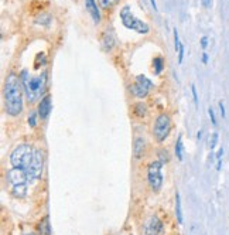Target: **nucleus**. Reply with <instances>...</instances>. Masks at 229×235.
Instances as JSON below:
<instances>
[{"label": "nucleus", "instance_id": "obj_8", "mask_svg": "<svg viewBox=\"0 0 229 235\" xmlns=\"http://www.w3.org/2000/svg\"><path fill=\"white\" fill-rule=\"evenodd\" d=\"M152 88H153V82L146 75H137L135 84H132L130 91L136 98H144V96L149 95Z\"/></svg>", "mask_w": 229, "mask_h": 235}, {"label": "nucleus", "instance_id": "obj_1", "mask_svg": "<svg viewBox=\"0 0 229 235\" xmlns=\"http://www.w3.org/2000/svg\"><path fill=\"white\" fill-rule=\"evenodd\" d=\"M4 102L6 113L10 116H19L23 112V95L21 81L14 72H10L4 82Z\"/></svg>", "mask_w": 229, "mask_h": 235}, {"label": "nucleus", "instance_id": "obj_26", "mask_svg": "<svg viewBox=\"0 0 229 235\" xmlns=\"http://www.w3.org/2000/svg\"><path fill=\"white\" fill-rule=\"evenodd\" d=\"M161 163H167L168 161V154H167V150H160V159H159Z\"/></svg>", "mask_w": 229, "mask_h": 235}, {"label": "nucleus", "instance_id": "obj_34", "mask_svg": "<svg viewBox=\"0 0 229 235\" xmlns=\"http://www.w3.org/2000/svg\"><path fill=\"white\" fill-rule=\"evenodd\" d=\"M150 3H152V7L154 10H157V6H156V0H150Z\"/></svg>", "mask_w": 229, "mask_h": 235}, {"label": "nucleus", "instance_id": "obj_19", "mask_svg": "<svg viewBox=\"0 0 229 235\" xmlns=\"http://www.w3.org/2000/svg\"><path fill=\"white\" fill-rule=\"evenodd\" d=\"M183 136H178V139H177V143H176V156L178 160H183Z\"/></svg>", "mask_w": 229, "mask_h": 235}, {"label": "nucleus", "instance_id": "obj_29", "mask_svg": "<svg viewBox=\"0 0 229 235\" xmlns=\"http://www.w3.org/2000/svg\"><path fill=\"white\" fill-rule=\"evenodd\" d=\"M207 46H208V37H202L201 38V47H202V50L207 48Z\"/></svg>", "mask_w": 229, "mask_h": 235}, {"label": "nucleus", "instance_id": "obj_24", "mask_svg": "<svg viewBox=\"0 0 229 235\" xmlns=\"http://www.w3.org/2000/svg\"><path fill=\"white\" fill-rule=\"evenodd\" d=\"M29 125L30 128H36V125H37V113H31L29 116Z\"/></svg>", "mask_w": 229, "mask_h": 235}, {"label": "nucleus", "instance_id": "obj_25", "mask_svg": "<svg viewBox=\"0 0 229 235\" xmlns=\"http://www.w3.org/2000/svg\"><path fill=\"white\" fill-rule=\"evenodd\" d=\"M218 143V133H212V137H211V143H209V147H211V150H214L215 149V146H217Z\"/></svg>", "mask_w": 229, "mask_h": 235}, {"label": "nucleus", "instance_id": "obj_15", "mask_svg": "<svg viewBox=\"0 0 229 235\" xmlns=\"http://www.w3.org/2000/svg\"><path fill=\"white\" fill-rule=\"evenodd\" d=\"M38 231H40V235H50V234H51L48 217H45V218L41 219V223L38 224Z\"/></svg>", "mask_w": 229, "mask_h": 235}, {"label": "nucleus", "instance_id": "obj_3", "mask_svg": "<svg viewBox=\"0 0 229 235\" xmlns=\"http://www.w3.org/2000/svg\"><path fill=\"white\" fill-rule=\"evenodd\" d=\"M34 157V149L30 146V144H19L14 150L12 152V156H10V163H12L13 167H17V169H29L30 163L33 161Z\"/></svg>", "mask_w": 229, "mask_h": 235}, {"label": "nucleus", "instance_id": "obj_18", "mask_svg": "<svg viewBox=\"0 0 229 235\" xmlns=\"http://www.w3.org/2000/svg\"><path fill=\"white\" fill-rule=\"evenodd\" d=\"M176 214H177V219H178V223L183 224V211H181V197L180 194L177 193L176 194Z\"/></svg>", "mask_w": 229, "mask_h": 235}, {"label": "nucleus", "instance_id": "obj_20", "mask_svg": "<svg viewBox=\"0 0 229 235\" xmlns=\"http://www.w3.org/2000/svg\"><path fill=\"white\" fill-rule=\"evenodd\" d=\"M50 21H51V16L47 14V13H43L40 16L36 19V23L37 24H41V26H50Z\"/></svg>", "mask_w": 229, "mask_h": 235}, {"label": "nucleus", "instance_id": "obj_4", "mask_svg": "<svg viewBox=\"0 0 229 235\" xmlns=\"http://www.w3.org/2000/svg\"><path fill=\"white\" fill-rule=\"evenodd\" d=\"M120 20H122L123 26L126 29L133 30V31H136V33H139V34H147L150 31V27H149L147 23H143L137 17L133 16V13H132L129 6H125L120 10Z\"/></svg>", "mask_w": 229, "mask_h": 235}, {"label": "nucleus", "instance_id": "obj_10", "mask_svg": "<svg viewBox=\"0 0 229 235\" xmlns=\"http://www.w3.org/2000/svg\"><path fill=\"white\" fill-rule=\"evenodd\" d=\"M143 230L146 235H164V225L157 217H150L144 223Z\"/></svg>", "mask_w": 229, "mask_h": 235}, {"label": "nucleus", "instance_id": "obj_27", "mask_svg": "<svg viewBox=\"0 0 229 235\" xmlns=\"http://www.w3.org/2000/svg\"><path fill=\"white\" fill-rule=\"evenodd\" d=\"M208 115H209V119H211L212 125H214V126H217V118H215V113H214L212 108H209V109H208Z\"/></svg>", "mask_w": 229, "mask_h": 235}, {"label": "nucleus", "instance_id": "obj_16", "mask_svg": "<svg viewBox=\"0 0 229 235\" xmlns=\"http://www.w3.org/2000/svg\"><path fill=\"white\" fill-rule=\"evenodd\" d=\"M133 112H135V115L137 118H144V116L147 115V106H146V103H143V102L136 103L135 108H133Z\"/></svg>", "mask_w": 229, "mask_h": 235}, {"label": "nucleus", "instance_id": "obj_5", "mask_svg": "<svg viewBox=\"0 0 229 235\" xmlns=\"http://www.w3.org/2000/svg\"><path fill=\"white\" fill-rule=\"evenodd\" d=\"M173 123L170 116L166 115V113H161V115L157 116V119L154 122V126H153V136L159 143H163L166 139L168 137L170 132H171Z\"/></svg>", "mask_w": 229, "mask_h": 235}, {"label": "nucleus", "instance_id": "obj_30", "mask_svg": "<svg viewBox=\"0 0 229 235\" xmlns=\"http://www.w3.org/2000/svg\"><path fill=\"white\" fill-rule=\"evenodd\" d=\"M219 109H221V116L225 119V106H224V102H219Z\"/></svg>", "mask_w": 229, "mask_h": 235}, {"label": "nucleus", "instance_id": "obj_9", "mask_svg": "<svg viewBox=\"0 0 229 235\" xmlns=\"http://www.w3.org/2000/svg\"><path fill=\"white\" fill-rule=\"evenodd\" d=\"M6 180L10 184V187L14 186H21V184H27L30 181L29 174L24 169H17V167H13L6 173Z\"/></svg>", "mask_w": 229, "mask_h": 235}, {"label": "nucleus", "instance_id": "obj_32", "mask_svg": "<svg viewBox=\"0 0 229 235\" xmlns=\"http://www.w3.org/2000/svg\"><path fill=\"white\" fill-rule=\"evenodd\" d=\"M222 154H224V149H219V150H218V153H217V159L218 160H221V157H222Z\"/></svg>", "mask_w": 229, "mask_h": 235}, {"label": "nucleus", "instance_id": "obj_31", "mask_svg": "<svg viewBox=\"0 0 229 235\" xmlns=\"http://www.w3.org/2000/svg\"><path fill=\"white\" fill-rule=\"evenodd\" d=\"M212 2L214 0H202V4H204L207 9H209L211 6H212Z\"/></svg>", "mask_w": 229, "mask_h": 235}, {"label": "nucleus", "instance_id": "obj_11", "mask_svg": "<svg viewBox=\"0 0 229 235\" xmlns=\"http://www.w3.org/2000/svg\"><path fill=\"white\" fill-rule=\"evenodd\" d=\"M116 44V36H114V30L111 26H108L106 30L102 34V50L103 51H111Z\"/></svg>", "mask_w": 229, "mask_h": 235}, {"label": "nucleus", "instance_id": "obj_22", "mask_svg": "<svg viewBox=\"0 0 229 235\" xmlns=\"http://www.w3.org/2000/svg\"><path fill=\"white\" fill-rule=\"evenodd\" d=\"M119 0H98L99 6L102 9H109V7H113V6H116L118 4Z\"/></svg>", "mask_w": 229, "mask_h": 235}, {"label": "nucleus", "instance_id": "obj_23", "mask_svg": "<svg viewBox=\"0 0 229 235\" xmlns=\"http://www.w3.org/2000/svg\"><path fill=\"white\" fill-rule=\"evenodd\" d=\"M181 46V41H180V36H178V31L174 30V47H176V53H178Z\"/></svg>", "mask_w": 229, "mask_h": 235}, {"label": "nucleus", "instance_id": "obj_35", "mask_svg": "<svg viewBox=\"0 0 229 235\" xmlns=\"http://www.w3.org/2000/svg\"><path fill=\"white\" fill-rule=\"evenodd\" d=\"M24 235H36L34 232H27V234H24Z\"/></svg>", "mask_w": 229, "mask_h": 235}, {"label": "nucleus", "instance_id": "obj_2", "mask_svg": "<svg viewBox=\"0 0 229 235\" xmlns=\"http://www.w3.org/2000/svg\"><path fill=\"white\" fill-rule=\"evenodd\" d=\"M21 85L24 88L26 96L29 99V102H36L41 95L45 92L47 87V74L43 72L38 77H30L29 71H23L20 75Z\"/></svg>", "mask_w": 229, "mask_h": 235}, {"label": "nucleus", "instance_id": "obj_17", "mask_svg": "<svg viewBox=\"0 0 229 235\" xmlns=\"http://www.w3.org/2000/svg\"><path fill=\"white\" fill-rule=\"evenodd\" d=\"M12 193L14 194L16 197H26V195H27V184L12 187Z\"/></svg>", "mask_w": 229, "mask_h": 235}, {"label": "nucleus", "instance_id": "obj_13", "mask_svg": "<svg viewBox=\"0 0 229 235\" xmlns=\"http://www.w3.org/2000/svg\"><path fill=\"white\" fill-rule=\"evenodd\" d=\"M144 153H146V139L136 137L133 142V156H135V159H142Z\"/></svg>", "mask_w": 229, "mask_h": 235}, {"label": "nucleus", "instance_id": "obj_33", "mask_svg": "<svg viewBox=\"0 0 229 235\" xmlns=\"http://www.w3.org/2000/svg\"><path fill=\"white\" fill-rule=\"evenodd\" d=\"M202 62H204V64H207V62H208V54H207V53L202 54Z\"/></svg>", "mask_w": 229, "mask_h": 235}, {"label": "nucleus", "instance_id": "obj_28", "mask_svg": "<svg viewBox=\"0 0 229 235\" xmlns=\"http://www.w3.org/2000/svg\"><path fill=\"white\" fill-rule=\"evenodd\" d=\"M191 91H192V98H194V103H195V106H198V94H197V88H195V85H192V87H191Z\"/></svg>", "mask_w": 229, "mask_h": 235}, {"label": "nucleus", "instance_id": "obj_21", "mask_svg": "<svg viewBox=\"0 0 229 235\" xmlns=\"http://www.w3.org/2000/svg\"><path fill=\"white\" fill-rule=\"evenodd\" d=\"M153 65H154V72H156V74H157V75L161 74V71H163V67H164L163 58H161V57L154 58V61H153Z\"/></svg>", "mask_w": 229, "mask_h": 235}, {"label": "nucleus", "instance_id": "obj_14", "mask_svg": "<svg viewBox=\"0 0 229 235\" xmlns=\"http://www.w3.org/2000/svg\"><path fill=\"white\" fill-rule=\"evenodd\" d=\"M85 7L88 10V13L91 14V17H92V20L98 24L99 21H101V12H99V7H98V4H96V2L95 0H85Z\"/></svg>", "mask_w": 229, "mask_h": 235}, {"label": "nucleus", "instance_id": "obj_6", "mask_svg": "<svg viewBox=\"0 0 229 235\" xmlns=\"http://www.w3.org/2000/svg\"><path fill=\"white\" fill-rule=\"evenodd\" d=\"M161 167L163 163L160 160L152 161L149 164L147 169V178H149V184L152 187L153 191H160L163 187V174H161Z\"/></svg>", "mask_w": 229, "mask_h": 235}, {"label": "nucleus", "instance_id": "obj_7", "mask_svg": "<svg viewBox=\"0 0 229 235\" xmlns=\"http://www.w3.org/2000/svg\"><path fill=\"white\" fill-rule=\"evenodd\" d=\"M43 169H44V154L41 150H34V157L33 161L30 163L29 169L26 170L27 174H29L30 181H34V180H38L43 174Z\"/></svg>", "mask_w": 229, "mask_h": 235}, {"label": "nucleus", "instance_id": "obj_12", "mask_svg": "<svg viewBox=\"0 0 229 235\" xmlns=\"http://www.w3.org/2000/svg\"><path fill=\"white\" fill-rule=\"evenodd\" d=\"M51 106H53V103H51V95H45L44 98L41 99L40 105H38V116H40L41 119H47L50 115V112H51Z\"/></svg>", "mask_w": 229, "mask_h": 235}]
</instances>
